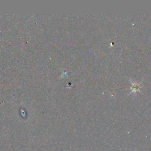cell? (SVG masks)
Here are the masks:
<instances>
[{"mask_svg":"<svg viewBox=\"0 0 151 151\" xmlns=\"http://www.w3.org/2000/svg\"><path fill=\"white\" fill-rule=\"evenodd\" d=\"M129 81H130V82L131 84H132V87H130V90H132V91H130V93L127 96H129V95L131 94L132 93H136L137 91H139V92L142 93V91L139 90V88L142 87V86H140V85L142 84L143 81H142L140 82V83H137V82L135 81L134 80H132V79H131V78H129Z\"/></svg>","mask_w":151,"mask_h":151,"instance_id":"obj_1","label":"cell"}]
</instances>
